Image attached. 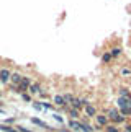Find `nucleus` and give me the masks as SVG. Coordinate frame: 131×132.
<instances>
[{
  "mask_svg": "<svg viewBox=\"0 0 131 132\" xmlns=\"http://www.w3.org/2000/svg\"><path fill=\"white\" fill-rule=\"evenodd\" d=\"M108 121H112V122H125V116H121L120 114V111L118 109H115V108H112V109H108Z\"/></svg>",
  "mask_w": 131,
  "mask_h": 132,
  "instance_id": "nucleus-1",
  "label": "nucleus"
},
{
  "mask_svg": "<svg viewBox=\"0 0 131 132\" xmlns=\"http://www.w3.org/2000/svg\"><path fill=\"white\" fill-rule=\"evenodd\" d=\"M31 83H33V82H31V78H30V77H21V82L17 85L15 91H18V93H25V91L28 90V87H30Z\"/></svg>",
  "mask_w": 131,
  "mask_h": 132,
  "instance_id": "nucleus-2",
  "label": "nucleus"
},
{
  "mask_svg": "<svg viewBox=\"0 0 131 132\" xmlns=\"http://www.w3.org/2000/svg\"><path fill=\"white\" fill-rule=\"evenodd\" d=\"M10 73H12V70H10V69H7V67L0 69V83L7 85L10 82Z\"/></svg>",
  "mask_w": 131,
  "mask_h": 132,
  "instance_id": "nucleus-3",
  "label": "nucleus"
},
{
  "mask_svg": "<svg viewBox=\"0 0 131 132\" xmlns=\"http://www.w3.org/2000/svg\"><path fill=\"white\" fill-rule=\"evenodd\" d=\"M93 118H95V121H97V126H98V127H105V126H108V122H110L108 118L105 114H98L97 113Z\"/></svg>",
  "mask_w": 131,
  "mask_h": 132,
  "instance_id": "nucleus-4",
  "label": "nucleus"
},
{
  "mask_svg": "<svg viewBox=\"0 0 131 132\" xmlns=\"http://www.w3.org/2000/svg\"><path fill=\"white\" fill-rule=\"evenodd\" d=\"M21 77H23V75L20 72H12V73H10V82H12L13 87H17V85L21 82Z\"/></svg>",
  "mask_w": 131,
  "mask_h": 132,
  "instance_id": "nucleus-5",
  "label": "nucleus"
},
{
  "mask_svg": "<svg viewBox=\"0 0 131 132\" xmlns=\"http://www.w3.org/2000/svg\"><path fill=\"white\" fill-rule=\"evenodd\" d=\"M85 106V116H87V118H93L95 114H97V109L93 108L92 104L90 103H87V104H84Z\"/></svg>",
  "mask_w": 131,
  "mask_h": 132,
  "instance_id": "nucleus-6",
  "label": "nucleus"
},
{
  "mask_svg": "<svg viewBox=\"0 0 131 132\" xmlns=\"http://www.w3.org/2000/svg\"><path fill=\"white\" fill-rule=\"evenodd\" d=\"M31 122L34 124V126H39V127H43V129H46V130H51V127L44 122V121H41V119H38V118H31Z\"/></svg>",
  "mask_w": 131,
  "mask_h": 132,
  "instance_id": "nucleus-7",
  "label": "nucleus"
},
{
  "mask_svg": "<svg viewBox=\"0 0 131 132\" xmlns=\"http://www.w3.org/2000/svg\"><path fill=\"white\" fill-rule=\"evenodd\" d=\"M28 91H30L31 95H38V93H41V85H39V83H31V85L28 87Z\"/></svg>",
  "mask_w": 131,
  "mask_h": 132,
  "instance_id": "nucleus-8",
  "label": "nucleus"
},
{
  "mask_svg": "<svg viewBox=\"0 0 131 132\" xmlns=\"http://www.w3.org/2000/svg\"><path fill=\"white\" fill-rule=\"evenodd\" d=\"M70 103H72V108L77 109V111H80V109L84 108V100H80V98H74Z\"/></svg>",
  "mask_w": 131,
  "mask_h": 132,
  "instance_id": "nucleus-9",
  "label": "nucleus"
},
{
  "mask_svg": "<svg viewBox=\"0 0 131 132\" xmlns=\"http://www.w3.org/2000/svg\"><path fill=\"white\" fill-rule=\"evenodd\" d=\"M69 127L72 130H82V122H77L75 119H70L69 121Z\"/></svg>",
  "mask_w": 131,
  "mask_h": 132,
  "instance_id": "nucleus-10",
  "label": "nucleus"
},
{
  "mask_svg": "<svg viewBox=\"0 0 131 132\" xmlns=\"http://www.w3.org/2000/svg\"><path fill=\"white\" fill-rule=\"evenodd\" d=\"M54 104H56V106H61V108L66 104V101H64V98H62V95H56V96H54Z\"/></svg>",
  "mask_w": 131,
  "mask_h": 132,
  "instance_id": "nucleus-11",
  "label": "nucleus"
},
{
  "mask_svg": "<svg viewBox=\"0 0 131 132\" xmlns=\"http://www.w3.org/2000/svg\"><path fill=\"white\" fill-rule=\"evenodd\" d=\"M120 114L125 116V118H128V116H131V108L126 104V106H123V108H120Z\"/></svg>",
  "mask_w": 131,
  "mask_h": 132,
  "instance_id": "nucleus-12",
  "label": "nucleus"
},
{
  "mask_svg": "<svg viewBox=\"0 0 131 132\" xmlns=\"http://www.w3.org/2000/svg\"><path fill=\"white\" fill-rule=\"evenodd\" d=\"M110 55H112V59H113V57H118V55H121V47H113L112 51H110Z\"/></svg>",
  "mask_w": 131,
  "mask_h": 132,
  "instance_id": "nucleus-13",
  "label": "nucleus"
},
{
  "mask_svg": "<svg viewBox=\"0 0 131 132\" xmlns=\"http://www.w3.org/2000/svg\"><path fill=\"white\" fill-rule=\"evenodd\" d=\"M110 60H112V55H110V52H105V54L102 55V62H103V64H108Z\"/></svg>",
  "mask_w": 131,
  "mask_h": 132,
  "instance_id": "nucleus-14",
  "label": "nucleus"
},
{
  "mask_svg": "<svg viewBox=\"0 0 131 132\" xmlns=\"http://www.w3.org/2000/svg\"><path fill=\"white\" fill-rule=\"evenodd\" d=\"M69 114H70V118H72V119H77L79 116H80V111H77V109H74V108H72Z\"/></svg>",
  "mask_w": 131,
  "mask_h": 132,
  "instance_id": "nucleus-15",
  "label": "nucleus"
},
{
  "mask_svg": "<svg viewBox=\"0 0 131 132\" xmlns=\"http://www.w3.org/2000/svg\"><path fill=\"white\" fill-rule=\"evenodd\" d=\"M121 77H129L131 75V69H128V67H125V69H121Z\"/></svg>",
  "mask_w": 131,
  "mask_h": 132,
  "instance_id": "nucleus-16",
  "label": "nucleus"
},
{
  "mask_svg": "<svg viewBox=\"0 0 131 132\" xmlns=\"http://www.w3.org/2000/svg\"><path fill=\"white\" fill-rule=\"evenodd\" d=\"M82 130L84 132H93V127L89 126V124H85V122H82Z\"/></svg>",
  "mask_w": 131,
  "mask_h": 132,
  "instance_id": "nucleus-17",
  "label": "nucleus"
},
{
  "mask_svg": "<svg viewBox=\"0 0 131 132\" xmlns=\"http://www.w3.org/2000/svg\"><path fill=\"white\" fill-rule=\"evenodd\" d=\"M62 98H64V101H66V103H70V101L74 100V96L70 95V93H64V95H62Z\"/></svg>",
  "mask_w": 131,
  "mask_h": 132,
  "instance_id": "nucleus-18",
  "label": "nucleus"
},
{
  "mask_svg": "<svg viewBox=\"0 0 131 132\" xmlns=\"http://www.w3.org/2000/svg\"><path fill=\"white\" fill-rule=\"evenodd\" d=\"M21 98H23V101H26V103H31V95H28L26 91L21 93Z\"/></svg>",
  "mask_w": 131,
  "mask_h": 132,
  "instance_id": "nucleus-19",
  "label": "nucleus"
},
{
  "mask_svg": "<svg viewBox=\"0 0 131 132\" xmlns=\"http://www.w3.org/2000/svg\"><path fill=\"white\" fill-rule=\"evenodd\" d=\"M105 132H120L115 126H105Z\"/></svg>",
  "mask_w": 131,
  "mask_h": 132,
  "instance_id": "nucleus-20",
  "label": "nucleus"
},
{
  "mask_svg": "<svg viewBox=\"0 0 131 132\" xmlns=\"http://www.w3.org/2000/svg\"><path fill=\"white\" fill-rule=\"evenodd\" d=\"M120 93H121L123 98H128V96H131V93H129V91H128L126 88H121V90H120Z\"/></svg>",
  "mask_w": 131,
  "mask_h": 132,
  "instance_id": "nucleus-21",
  "label": "nucleus"
},
{
  "mask_svg": "<svg viewBox=\"0 0 131 132\" xmlns=\"http://www.w3.org/2000/svg\"><path fill=\"white\" fill-rule=\"evenodd\" d=\"M53 118L56 119L57 122H64V119H62V118H61V116H59V114H53Z\"/></svg>",
  "mask_w": 131,
  "mask_h": 132,
  "instance_id": "nucleus-22",
  "label": "nucleus"
},
{
  "mask_svg": "<svg viewBox=\"0 0 131 132\" xmlns=\"http://www.w3.org/2000/svg\"><path fill=\"white\" fill-rule=\"evenodd\" d=\"M33 108H34V109H41L43 106H41V103H39V104H38V103H33Z\"/></svg>",
  "mask_w": 131,
  "mask_h": 132,
  "instance_id": "nucleus-23",
  "label": "nucleus"
},
{
  "mask_svg": "<svg viewBox=\"0 0 131 132\" xmlns=\"http://www.w3.org/2000/svg\"><path fill=\"white\" fill-rule=\"evenodd\" d=\"M126 104L131 108V96H128V98H126Z\"/></svg>",
  "mask_w": 131,
  "mask_h": 132,
  "instance_id": "nucleus-24",
  "label": "nucleus"
},
{
  "mask_svg": "<svg viewBox=\"0 0 131 132\" xmlns=\"http://www.w3.org/2000/svg\"><path fill=\"white\" fill-rule=\"evenodd\" d=\"M41 106H44V108H51V104L46 103V101H44V103H41Z\"/></svg>",
  "mask_w": 131,
  "mask_h": 132,
  "instance_id": "nucleus-25",
  "label": "nucleus"
},
{
  "mask_svg": "<svg viewBox=\"0 0 131 132\" xmlns=\"http://www.w3.org/2000/svg\"><path fill=\"white\" fill-rule=\"evenodd\" d=\"M18 129H20V132H31V130H26L25 127H18Z\"/></svg>",
  "mask_w": 131,
  "mask_h": 132,
  "instance_id": "nucleus-26",
  "label": "nucleus"
},
{
  "mask_svg": "<svg viewBox=\"0 0 131 132\" xmlns=\"http://www.w3.org/2000/svg\"><path fill=\"white\" fill-rule=\"evenodd\" d=\"M126 130H128V132H131V126H126Z\"/></svg>",
  "mask_w": 131,
  "mask_h": 132,
  "instance_id": "nucleus-27",
  "label": "nucleus"
},
{
  "mask_svg": "<svg viewBox=\"0 0 131 132\" xmlns=\"http://www.w3.org/2000/svg\"><path fill=\"white\" fill-rule=\"evenodd\" d=\"M0 96H2V91H0Z\"/></svg>",
  "mask_w": 131,
  "mask_h": 132,
  "instance_id": "nucleus-28",
  "label": "nucleus"
},
{
  "mask_svg": "<svg viewBox=\"0 0 131 132\" xmlns=\"http://www.w3.org/2000/svg\"><path fill=\"white\" fill-rule=\"evenodd\" d=\"M125 132H128V130H125Z\"/></svg>",
  "mask_w": 131,
  "mask_h": 132,
  "instance_id": "nucleus-29",
  "label": "nucleus"
}]
</instances>
